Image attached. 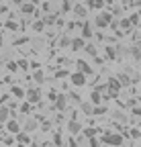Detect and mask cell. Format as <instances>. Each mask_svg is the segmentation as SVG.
<instances>
[{"label": "cell", "mask_w": 141, "mask_h": 147, "mask_svg": "<svg viewBox=\"0 0 141 147\" xmlns=\"http://www.w3.org/2000/svg\"><path fill=\"white\" fill-rule=\"evenodd\" d=\"M131 139H139V131H137V129H133V131H131Z\"/></svg>", "instance_id": "cell-42"}, {"label": "cell", "mask_w": 141, "mask_h": 147, "mask_svg": "<svg viewBox=\"0 0 141 147\" xmlns=\"http://www.w3.org/2000/svg\"><path fill=\"white\" fill-rule=\"evenodd\" d=\"M10 90H12V96H14V98H25V90H23L21 86H12Z\"/></svg>", "instance_id": "cell-21"}, {"label": "cell", "mask_w": 141, "mask_h": 147, "mask_svg": "<svg viewBox=\"0 0 141 147\" xmlns=\"http://www.w3.org/2000/svg\"><path fill=\"white\" fill-rule=\"evenodd\" d=\"M33 80L37 82V84H43V82H45V74H43L41 69H37V71H35V76H33Z\"/></svg>", "instance_id": "cell-24"}, {"label": "cell", "mask_w": 141, "mask_h": 147, "mask_svg": "<svg viewBox=\"0 0 141 147\" xmlns=\"http://www.w3.org/2000/svg\"><path fill=\"white\" fill-rule=\"evenodd\" d=\"M25 98H27V102H31V104H37V102L41 100V90H37V88L27 90V92H25Z\"/></svg>", "instance_id": "cell-4"}, {"label": "cell", "mask_w": 141, "mask_h": 147, "mask_svg": "<svg viewBox=\"0 0 141 147\" xmlns=\"http://www.w3.org/2000/svg\"><path fill=\"white\" fill-rule=\"evenodd\" d=\"M16 65H19L21 69H27V67H29V61H27V59H19V63H16Z\"/></svg>", "instance_id": "cell-39"}, {"label": "cell", "mask_w": 141, "mask_h": 147, "mask_svg": "<svg viewBox=\"0 0 141 147\" xmlns=\"http://www.w3.org/2000/svg\"><path fill=\"white\" fill-rule=\"evenodd\" d=\"M10 2H12V4H21V2H23V0H10Z\"/></svg>", "instance_id": "cell-43"}, {"label": "cell", "mask_w": 141, "mask_h": 147, "mask_svg": "<svg viewBox=\"0 0 141 147\" xmlns=\"http://www.w3.org/2000/svg\"><path fill=\"white\" fill-rule=\"evenodd\" d=\"M67 78H69V82H72L74 86H78V88H82V86L86 84V74H82V71H78V69H76L74 74H69Z\"/></svg>", "instance_id": "cell-3"}, {"label": "cell", "mask_w": 141, "mask_h": 147, "mask_svg": "<svg viewBox=\"0 0 141 147\" xmlns=\"http://www.w3.org/2000/svg\"><path fill=\"white\" fill-rule=\"evenodd\" d=\"M113 21V14L109 12V10H104V12H100L96 18H94V25L98 27V29H109V23Z\"/></svg>", "instance_id": "cell-2"}, {"label": "cell", "mask_w": 141, "mask_h": 147, "mask_svg": "<svg viewBox=\"0 0 141 147\" xmlns=\"http://www.w3.org/2000/svg\"><path fill=\"white\" fill-rule=\"evenodd\" d=\"M31 110H33V104H31V102H23V104H21V113H25V115H29V113H31Z\"/></svg>", "instance_id": "cell-28"}, {"label": "cell", "mask_w": 141, "mask_h": 147, "mask_svg": "<svg viewBox=\"0 0 141 147\" xmlns=\"http://www.w3.org/2000/svg\"><path fill=\"white\" fill-rule=\"evenodd\" d=\"M104 57H107L109 61L117 59V51H115V47H109V45H107V49H104Z\"/></svg>", "instance_id": "cell-19"}, {"label": "cell", "mask_w": 141, "mask_h": 147, "mask_svg": "<svg viewBox=\"0 0 141 147\" xmlns=\"http://www.w3.org/2000/svg\"><path fill=\"white\" fill-rule=\"evenodd\" d=\"M129 23H131V27H139V14H137V12H133V14L129 16Z\"/></svg>", "instance_id": "cell-27"}, {"label": "cell", "mask_w": 141, "mask_h": 147, "mask_svg": "<svg viewBox=\"0 0 141 147\" xmlns=\"http://www.w3.org/2000/svg\"><path fill=\"white\" fill-rule=\"evenodd\" d=\"M119 27L123 29V33H129L133 27H131V23H129V18L125 16V18H121V23H119Z\"/></svg>", "instance_id": "cell-20"}, {"label": "cell", "mask_w": 141, "mask_h": 147, "mask_svg": "<svg viewBox=\"0 0 141 147\" xmlns=\"http://www.w3.org/2000/svg\"><path fill=\"white\" fill-rule=\"evenodd\" d=\"M6 69L14 74V71H19V65H16V61H8V63H6Z\"/></svg>", "instance_id": "cell-32"}, {"label": "cell", "mask_w": 141, "mask_h": 147, "mask_svg": "<svg viewBox=\"0 0 141 147\" xmlns=\"http://www.w3.org/2000/svg\"><path fill=\"white\" fill-rule=\"evenodd\" d=\"M67 131H69V135H78V133H82V123H78L76 119L67 121Z\"/></svg>", "instance_id": "cell-8"}, {"label": "cell", "mask_w": 141, "mask_h": 147, "mask_svg": "<svg viewBox=\"0 0 141 147\" xmlns=\"http://www.w3.org/2000/svg\"><path fill=\"white\" fill-rule=\"evenodd\" d=\"M80 25H82V23H76V21H69V23H65V31H67V33H72V31H74V29H78Z\"/></svg>", "instance_id": "cell-26"}, {"label": "cell", "mask_w": 141, "mask_h": 147, "mask_svg": "<svg viewBox=\"0 0 141 147\" xmlns=\"http://www.w3.org/2000/svg\"><path fill=\"white\" fill-rule=\"evenodd\" d=\"M55 108H57V110H65V108H67V98H65V94L55 96Z\"/></svg>", "instance_id": "cell-12"}, {"label": "cell", "mask_w": 141, "mask_h": 147, "mask_svg": "<svg viewBox=\"0 0 141 147\" xmlns=\"http://www.w3.org/2000/svg\"><path fill=\"white\" fill-rule=\"evenodd\" d=\"M19 6H21V12H23L25 16H31L35 10H37V6H35L33 2H27V0H23V2H21Z\"/></svg>", "instance_id": "cell-7"}, {"label": "cell", "mask_w": 141, "mask_h": 147, "mask_svg": "<svg viewBox=\"0 0 141 147\" xmlns=\"http://www.w3.org/2000/svg\"><path fill=\"white\" fill-rule=\"evenodd\" d=\"M86 8L100 10V8H104V0H88V2H86Z\"/></svg>", "instance_id": "cell-13"}, {"label": "cell", "mask_w": 141, "mask_h": 147, "mask_svg": "<svg viewBox=\"0 0 141 147\" xmlns=\"http://www.w3.org/2000/svg\"><path fill=\"white\" fill-rule=\"evenodd\" d=\"M80 106H82V110H84L86 115H92V108H94L92 104H88V102H84V104H80Z\"/></svg>", "instance_id": "cell-33"}, {"label": "cell", "mask_w": 141, "mask_h": 147, "mask_svg": "<svg viewBox=\"0 0 141 147\" xmlns=\"http://www.w3.org/2000/svg\"><path fill=\"white\" fill-rule=\"evenodd\" d=\"M88 147H100V141L96 137H90V139H88Z\"/></svg>", "instance_id": "cell-34"}, {"label": "cell", "mask_w": 141, "mask_h": 147, "mask_svg": "<svg viewBox=\"0 0 141 147\" xmlns=\"http://www.w3.org/2000/svg\"><path fill=\"white\" fill-rule=\"evenodd\" d=\"M117 80H119L121 86H129V82H131V78L127 76V74H119V78H117Z\"/></svg>", "instance_id": "cell-25"}, {"label": "cell", "mask_w": 141, "mask_h": 147, "mask_svg": "<svg viewBox=\"0 0 141 147\" xmlns=\"http://www.w3.org/2000/svg\"><path fill=\"white\" fill-rule=\"evenodd\" d=\"M84 45H86V39H82V37H74V39H69V47H72L74 51L84 49Z\"/></svg>", "instance_id": "cell-9"}, {"label": "cell", "mask_w": 141, "mask_h": 147, "mask_svg": "<svg viewBox=\"0 0 141 147\" xmlns=\"http://www.w3.org/2000/svg\"><path fill=\"white\" fill-rule=\"evenodd\" d=\"M67 145H69V147H80V145L76 143V139H67Z\"/></svg>", "instance_id": "cell-41"}, {"label": "cell", "mask_w": 141, "mask_h": 147, "mask_svg": "<svg viewBox=\"0 0 141 147\" xmlns=\"http://www.w3.org/2000/svg\"><path fill=\"white\" fill-rule=\"evenodd\" d=\"M45 27H47V25H45V21H43V18H39V21H35V23H33V29L37 31V33H41Z\"/></svg>", "instance_id": "cell-23"}, {"label": "cell", "mask_w": 141, "mask_h": 147, "mask_svg": "<svg viewBox=\"0 0 141 147\" xmlns=\"http://www.w3.org/2000/svg\"><path fill=\"white\" fill-rule=\"evenodd\" d=\"M35 129H37V121H33V119H29V121H27V125H25V127H21V131L29 133V131H35Z\"/></svg>", "instance_id": "cell-18"}, {"label": "cell", "mask_w": 141, "mask_h": 147, "mask_svg": "<svg viewBox=\"0 0 141 147\" xmlns=\"http://www.w3.org/2000/svg\"><path fill=\"white\" fill-rule=\"evenodd\" d=\"M90 102H92L94 106L102 102V92H100V90H92V92H90Z\"/></svg>", "instance_id": "cell-15"}, {"label": "cell", "mask_w": 141, "mask_h": 147, "mask_svg": "<svg viewBox=\"0 0 141 147\" xmlns=\"http://www.w3.org/2000/svg\"><path fill=\"white\" fill-rule=\"evenodd\" d=\"M80 29H82V39H92L94 37V27L90 23H82Z\"/></svg>", "instance_id": "cell-6"}, {"label": "cell", "mask_w": 141, "mask_h": 147, "mask_svg": "<svg viewBox=\"0 0 141 147\" xmlns=\"http://www.w3.org/2000/svg\"><path fill=\"white\" fill-rule=\"evenodd\" d=\"M82 131H84V129H82ZM96 135V131H94V129H86V131H84V137H88V139H90V137H94Z\"/></svg>", "instance_id": "cell-37"}, {"label": "cell", "mask_w": 141, "mask_h": 147, "mask_svg": "<svg viewBox=\"0 0 141 147\" xmlns=\"http://www.w3.org/2000/svg\"><path fill=\"white\" fill-rule=\"evenodd\" d=\"M59 47H69V37H61V39H59Z\"/></svg>", "instance_id": "cell-36"}, {"label": "cell", "mask_w": 141, "mask_h": 147, "mask_svg": "<svg viewBox=\"0 0 141 147\" xmlns=\"http://www.w3.org/2000/svg\"><path fill=\"white\" fill-rule=\"evenodd\" d=\"M121 88H123V86L119 84V80H117V78H109V80H107V90H111L113 94H117Z\"/></svg>", "instance_id": "cell-11"}, {"label": "cell", "mask_w": 141, "mask_h": 147, "mask_svg": "<svg viewBox=\"0 0 141 147\" xmlns=\"http://www.w3.org/2000/svg\"><path fill=\"white\" fill-rule=\"evenodd\" d=\"M2 141L10 147V145H14V135H10V133H8V135H4V137H2Z\"/></svg>", "instance_id": "cell-31"}, {"label": "cell", "mask_w": 141, "mask_h": 147, "mask_svg": "<svg viewBox=\"0 0 141 147\" xmlns=\"http://www.w3.org/2000/svg\"><path fill=\"white\" fill-rule=\"evenodd\" d=\"M2 131H4V125H2V123H0V133H2Z\"/></svg>", "instance_id": "cell-44"}, {"label": "cell", "mask_w": 141, "mask_h": 147, "mask_svg": "<svg viewBox=\"0 0 141 147\" xmlns=\"http://www.w3.org/2000/svg\"><path fill=\"white\" fill-rule=\"evenodd\" d=\"M102 143L111 145V147H121L123 145V135H119V133H104L102 135Z\"/></svg>", "instance_id": "cell-1"}, {"label": "cell", "mask_w": 141, "mask_h": 147, "mask_svg": "<svg viewBox=\"0 0 141 147\" xmlns=\"http://www.w3.org/2000/svg\"><path fill=\"white\" fill-rule=\"evenodd\" d=\"M131 55H133V59H135V61H139V59H141V49H139V43H135V45H133Z\"/></svg>", "instance_id": "cell-22"}, {"label": "cell", "mask_w": 141, "mask_h": 147, "mask_svg": "<svg viewBox=\"0 0 141 147\" xmlns=\"http://www.w3.org/2000/svg\"><path fill=\"white\" fill-rule=\"evenodd\" d=\"M72 10H74V14L78 16V18H86V14H88V8L84 6V4H72Z\"/></svg>", "instance_id": "cell-10"}, {"label": "cell", "mask_w": 141, "mask_h": 147, "mask_svg": "<svg viewBox=\"0 0 141 147\" xmlns=\"http://www.w3.org/2000/svg\"><path fill=\"white\" fill-rule=\"evenodd\" d=\"M53 145H55V147H59V145H61V135H59V133H55V135H53Z\"/></svg>", "instance_id": "cell-38"}, {"label": "cell", "mask_w": 141, "mask_h": 147, "mask_svg": "<svg viewBox=\"0 0 141 147\" xmlns=\"http://www.w3.org/2000/svg\"><path fill=\"white\" fill-rule=\"evenodd\" d=\"M16 141H19V143H23V145H29V143H31V137H29V133L19 131V133H16Z\"/></svg>", "instance_id": "cell-17"}, {"label": "cell", "mask_w": 141, "mask_h": 147, "mask_svg": "<svg viewBox=\"0 0 141 147\" xmlns=\"http://www.w3.org/2000/svg\"><path fill=\"white\" fill-rule=\"evenodd\" d=\"M67 76H69L67 69H57V74H55V78H67Z\"/></svg>", "instance_id": "cell-35"}, {"label": "cell", "mask_w": 141, "mask_h": 147, "mask_svg": "<svg viewBox=\"0 0 141 147\" xmlns=\"http://www.w3.org/2000/svg\"><path fill=\"white\" fill-rule=\"evenodd\" d=\"M4 129H6V133L16 135V133L21 131V123H19V121H14V119H8V121L4 123Z\"/></svg>", "instance_id": "cell-5"}, {"label": "cell", "mask_w": 141, "mask_h": 147, "mask_svg": "<svg viewBox=\"0 0 141 147\" xmlns=\"http://www.w3.org/2000/svg\"><path fill=\"white\" fill-rule=\"evenodd\" d=\"M76 67H78V71H82V74H92V67L88 65L84 59H78V61H76Z\"/></svg>", "instance_id": "cell-14"}, {"label": "cell", "mask_w": 141, "mask_h": 147, "mask_svg": "<svg viewBox=\"0 0 141 147\" xmlns=\"http://www.w3.org/2000/svg\"><path fill=\"white\" fill-rule=\"evenodd\" d=\"M84 49H86L88 53H90L92 57H96V47H94V45H90V43H86V45H84Z\"/></svg>", "instance_id": "cell-30"}, {"label": "cell", "mask_w": 141, "mask_h": 147, "mask_svg": "<svg viewBox=\"0 0 141 147\" xmlns=\"http://www.w3.org/2000/svg\"><path fill=\"white\" fill-rule=\"evenodd\" d=\"M8 119H10V108L8 106H0V123L4 125Z\"/></svg>", "instance_id": "cell-16"}, {"label": "cell", "mask_w": 141, "mask_h": 147, "mask_svg": "<svg viewBox=\"0 0 141 147\" xmlns=\"http://www.w3.org/2000/svg\"><path fill=\"white\" fill-rule=\"evenodd\" d=\"M4 27H6V29H8V31H16V29H19V27H16V23H14V21H12V18H8V21H6V23H4Z\"/></svg>", "instance_id": "cell-29"}, {"label": "cell", "mask_w": 141, "mask_h": 147, "mask_svg": "<svg viewBox=\"0 0 141 147\" xmlns=\"http://www.w3.org/2000/svg\"><path fill=\"white\" fill-rule=\"evenodd\" d=\"M133 115H135V117H139V115H141V108H139V106H135V104H133Z\"/></svg>", "instance_id": "cell-40"}]
</instances>
